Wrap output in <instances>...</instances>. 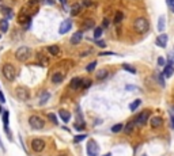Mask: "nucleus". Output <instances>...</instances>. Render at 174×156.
<instances>
[{
  "instance_id": "8",
  "label": "nucleus",
  "mask_w": 174,
  "mask_h": 156,
  "mask_svg": "<svg viewBox=\"0 0 174 156\" xmlns=\"http://www.w3.org/2000/svg\"><path fill=\"white\" fill-rule=\"evenodd\" d=\"M86 151H87V155L88 156H97L98 155L99 147H98V144L95 143V140H88L87 147H86Z\"/></svg>"
},
{
  "instance_id": "18",
  "label": "nucleus",
  "mask_w": 174,
  "mask_h": 156,
  "mask_svg": "<svg viewBox=\"0 0 174 156\" xmlns=\"http://www.w3.org/2000/svg\"><path fill=\"white\" fill-rule=\"evenodd\" d=\"M49 98H51V94L48 92V91H44V92L41 94V96H40V104L44 106V104L49 100Z\"/></svg>"
},
{
  "instance_id": "16",
  "label": "nucleus",
  "mask_w": 174,
  "mask_h": 156,
  "mask_svg": "<svg viewBox=\"0 0 174 156\" xmlns=\"http://www.w3.org/2000/svg\"><path fill=\"white\" fill-rule=\"evenodd\" d=\"M174 73V67L173 65H165L163 68V72H162V75H163L165 78H171Z\"/></svg>"
},
{
  "instance_id": "45",
  "label": "nucleus",
  "mask_w": 174,
  "mask_h": 156,
  "mask_svg": "<svg viewBox=\"0 0 174 156\" xmlns=\"http://www.w3.org/2000/svg\"><path fill=\"white\" fill-rule=\"evenodd\" d=\"M106 26H109V21L108 19H103V27H106Z\"/></svg>"
},
{
  "instance_id": "38",
  "label": "nucleus",
  "mask_w": 174,
  "mask_h": 156,
  "mask_svg": "<svg viewBox=\"0 0 174 156\" xmlns=\"http://www.w3.org/2000/svg\"><path fill=\"white\" fill-rule=\"evenodd\" d=\"M91 80H84V82H83L82 83V87L83 88H88V87H90V86H91Z\"/></svg>"
},
{
  "instance_id": "7",
  "label": "nucleus",
  "mask_w": 174,
  "mask_h": 156,
  "mask_svg": "<svg viewBox=\"0 0 174 156\" xmlns=\"http://www.w3.org/2000/svg\"><path fill=\"white\" fill-rule=\"evenodd\" d=\"M31 149L34 152H37V153H40V152H42L44 149H45V141L42 140V139H33L31 140Z\"/></svg>"
},
{
  "instance_id": "47",
  "label": "nucleus",
  "mask_w": 174,
  "mask_h": 156,
  "mask_svg": "<svg viewBox=\"0 0 174 156\" xmlns=\"http://www.w3.org/2000/svg\"><path fill=\"white\" fill-rule=\"evenodd\" d=\"M0 148H1V149L5 152V148H4V145H3V141H1V139H0Z\"/></svg>"
},
{
  "instance_id": "37",
  "label": "nucleus",
  "mask_w": 174,
  "mask_h": 156,
  "mask_svg": "<svg viewBox=\"0 0 174 156\" xmlns=\"http://www.w3.org/2000/svg\"><path fill=\"white\" fill-rule=\"evenodd\" d=\"M158 65L159 67H165L166 65V60L163 57H158Z\"/></svg>"
},
{
  "instance_id": "19",
  "label": "nucleus",
  "mask_w": 174,
  "mask_h": 156,
  "mask_svg": "<svg viewBox=\"0 0 174 156\" xmlns=\"http://www.w3.org/2000/svg\"><path fill=\"white\" fill-rule=\"evenodd\" d=\"M8 27H10V25H8V21L7 19H1L0 21V31L1 33H7L8 31Z\"/></svg>"
},
{
  "instance_id": "10",
  "label": "nucleus",
  "mask_w": 174,
  "mask_h": 156,
  "mask_svg": "<svg viewBox=\"0 0 174 156\" xmlns=\"http://www.w3.org/2000/svg\"><path fill=\"white\" fill-rule=\"evenodd\" d=\"M167 40H169V37H167V34H165V33H162L161 35H158V38H156V41H155V44L158 45L159 48H166L167 46Z\"/></svg>"
},
{
  "instance_id": "39",
  "label": "nucleus",
  "mask_w": 174,
  "mask_h": 156,
  "mask_svg": "<svg viewBox=\"0 0 174 156\" xmlns=\"http://www.w3.org/2000/svg\"><path fill=\"white\" fill-rule=\"evenodd\" d=\"M167 1V5H169V8L171 12H174V0H166Z\"/></svg>"
},
{
  "instance_id": "43",
  "label": "nucleus",
  "mask_w": 174,
  "mask_h": 156,
  "mask_svg": "<svg viewBox=\"0 0 174 156\" xmlns=\"http://www.w3.org/2000/svg\"><path fill=\"white\" fill-rule=\"evenodd\" d=\"M0 102H1V103H5V96L3 95L1 91H0Z\"/></svg>"
},
{
  "instance_id": "49",
  "label": "nucleus",
  "mask_w": 174,
  "mask_h": 156,
  "mask_svg": "<svg viewBox=\"0 0 174 156\" xmlns=\"http://www.w3.org/2000/svg\"><path fill=\"white\" fill-rule=\"evenodd\" d=\"M60 1H61V4H65L67 3V0H60Z\"/></svg>"
},
{
  "instance_id": "31",
  "label": "nucleus",
  "mask_w": 174,
  "mask_h": 156,
  "mask_svg": "<svg viewBox=\"0 0 174 156\" xmlns=\"http://www.w3.org/2000/svg\"><path fill=\"white\" fill-rule=\"evenodd\" d=\"M86 137H87L86 135H78V136H75V139H74V143H75V144H78V143H80V141L84 140Z\"/></svg>"
},
{
  "instance_id": "53",
  "label": "nucleus",
  "mask_w": 174,
  "mask_h": 156,
  "mask_svg": "<svg viewBox=\"0 0 174 156\" xmlns=\"http://www.w3.org/2000/svg\"><path fill=\"white\" fill-rule=\"evenodd\" d=\"M0 37H1V35H0Z\"/></svg>"
},
{
  "instance_id": "44",
  "label": "nucleus",
  "mask_w": 174,
  "mask_h": 156,
  "mask_svg": "<svg viewBox=\"0 0 174 156\" xmlns=\"http://www.w3.org/2000/svg\"><path fill=\"white\" fill-rule=\"evenodd\" d=\"M170 122H171V128L174 129V115L173 114L170 115Z\"/></svg>"
},
{
  "instance_id": "13",
  "label": "nucleus",
  "mask_w": 174,
  "mask_h": 156,
  "mask_svg": "<svg viewBox=\"0 0 174 156\" xmlns=\"http://www.w3.org/2000/svg\"><path fill=\"white\" fill-rule=\"evenodd\" d=\"M59 115H60V118H61L64 122H69V120H71V113L68 111V110H64V109H60L59 110Z\"/></svg>"
},
{
  "instance_id": "27",
  "label": "nucleus",
  "mask_w": 174,
  "mask_h": 156,
  "mask_svg": "<svg viewBox=\"0 0 174 156\" xmlns=\"http://www.w3.org/2000/svg\"><path fill=\"white\" fill-rule=\"evenodd\" d=\"M123 129H124V125L123 124H116L112 128V132H113V133H118V132H121Z\"/></svg>"
},
{
  "instance_id": "51",
  "label": "nucleus",
  "mask_w": 174,
  "mask_h": 156,
  "mask_svg": "<svg viewBox=\"0 0 174 156\" xmlns=\"http://www.w3.org/2000/svg\"><path fill=\"white\" fill-rule=\"evenodd\" d=\"M59 156H68V155H65V153H60Z\"/></svg>"
},
{
  "instance_id": "34",
  "label": "nucleus",
  "mask_w": 174,
  "mask_h": 156,
  "mask_svg": "<svg viewBox=\"0 0 174 156\" xmlns=\"http://www.w3.org/2000/svg\"><path fill=\"white\" fill-rule=\"evenodd\" d=\"M167 61H169V65H173V64H174V49L169 53V57H167Z\"/></svg>"
},
{
  "instance_id": "22",
  "label": "nucleus",
  "mask_w": 174,
  "mask_h": 156,
  "mask_svg": "<svg viewBox=\"0 0 174 156\" xmlns=\"http://www.w3.org/2000/svg\"><path fill=\"white\" fill-rule=\"evenodd\" d=\"M140 104H142V99H135L132 103L129 104V110H131V111H135V110L138 109Z\"/></svg>"
},
{
  "instance_id": "46",
  "label": "nucleus",
  "mask_w": 174,
  "mask_h": 156,
  "mask_svg": "<svg viewBox=\"0 0 174 156\" xmlns=\"http://www.w3.org/2000/svg\"><path fill=\"white\" fill-rule=\"evenodd\" d=\"M38 1H40V0H30V1H29V4H36V3H38Z\"/></svg>"
},
{
  "instance_id": "5",
  "label": "nucleus",
  "mask_w": 174,
  "mask_h": 156,
  "mask_svg": "<svg viewBox=\"0 0 174 156\" xmlns=\"http://www.w3.org/2000/svg\"><path fill=\"white\" fill-rule=\"evenodd\" d=\"M148 114H150L148 110H144V111H142V113L136 115V118L132 121L133 125H135V126H139V128L144 126V125L147 124V120H148Z\"/></svg>"
},
{
  "instance_id": "2",
  "label": "nucleus",
  "mask_w": 174,
  "mask_h": 156,
  "mask_svg": "<svg viewBox=\"0 0 174 156\" xmlns=\"http://www.w3.org/2000/svg\"><path fill=\"white\" fill-rule=\"evenodd\" d=\"M1 73L8 82H14L16 78V69L12 64H4L1 68Z\"/></svg>"
},
{
  "instance_id": "12",
  "label": "nucleus",
  "mask_w": 174,
  "mask_h": 156,
  "mask_svg": "<svg viewBox=\"0 0 174 156\" xmlns=\"http://www.w3.org/2000/svg\"><path fill=\"white\" fill-rule=\"evenodd\" d=\"M82 38H83V33L82 31H76V33H74L71 37V44L72 45H78L79 42L82 41Z\"/></svg>"
},
{
  "instance_id": "3",
  "label": "nucleus",
  "mask_w": 174,
  "mask_h": 156,
  "mask_svg": "<svg viewBox=\"0 0 174 156\" xmlns=\"http://www.w3.org/2000/svg\"><path fill=\"white\" fill-rule=\"evenodd\" d=\"M15 56H16V60H18V61L25 62V61H27V60L30 58L31 49H30V48H27V46H21L18 50H16Z\"/></svg>"
},
{
  "instance_id": "33",
  "label": "nucleus",
  "mask_w": 174,
  "mask_h": 156,
  "mask_svg": "<svg viewBox=\"0 0 174 156\" xmlns=\"http://www.w3.org/2000/svg\"><path fill=\"white\" fill-rule=\"evenodd\" d=\"M48 118H49V120L52 121V122H53V124L55 125H57L59 124V121H57V117H56V114H53V113H49V114H48Z\"/></svg>"
},
{
  "instance_id": "30",
  "label": "nucleus",
  "mask_w": 174,
  "mask_h": 156,
  "mask_svg": "<svg viewBox=\"0 0 174 156\" xmlns=\"http://www.w3.org/2000/svg\"><path fill=\"white\" fill-rule=\"evenodd\" d=\"M95 67H97V61H92L86 67V71L87 72H92V71L95 69Z\"/></svg>"
},
{
  "instance_id": "28",
  "label": "nucleus",
  "mask_w": 174,
  "mask_h": 156,
  "mask_svg": "<svg viewBox=\"0 0 174 156\" xmlns=\"http://www.w3.org/2000/svg\"><path fill=\"white\" fill-rule=\"evenodd\" d=\"M101 35H102V27H95L94 29V38L98 40Z\"/></svg>"
},
{
  "instance_id": "23",
  "label": "nucleus",
  "mask_w": 174,
  "mask_h": 156,
  "mask_svg": "<svg viewBox=\"0 0 174 156\" xmlns=\"http://www.w3.org/2000/svg\"><path fill=\"white\" fill-rule=\"evenodd\" d=\"M1 12L5 15L4 19H7V21L14 18V12H12V10H10V8H3V10H1Z\"/></svg>"
},
{
  "instance_id": "41",
  "label": "nucleus",
  "mask_w": 174,
  "mask_h": 156,
  "mask_svg": "<svg viewBox=\"0 0 174 156\" xmlns=\"http://www.w3.org/2000/svg\"><path fill=\"white\" fill-rule=\"evenodd\" d=\"M55 1H56V0H41L42 4H49V5H53Z\"/></svg>"
},
{
  "instance_id": "1",
  "label": "nucleus",
  "mask_w": 174,
  "mask_h": 156,
  "mask_svg": "<svg viewBox=\"0 0 174 156\" xmlns=\"http://www.w3.org/2000/svg\"><path fill=\"white\" fill-rule=\"evenodd\" d=\"M133 30L138 34H146L150 30V22L144 16H139L133 22Z\"/></svg>"
},
{
  "instance_id": "14",
  "label": "nucleus",
  "mask_w": 174,
  "mask_h": 156,
  "mask_svg": "<svg viewBox=\"0 0 174 156\" xmlns=\"http://www.w3.org/2000/svg\"><path fill=\"white\" fill-rule=\"evenodd\" d=\"M82 83H83V80L80 78H74L71 80V83H69V87H71L72 90H78V88L82 87Z\"/></svg>"
},
{
  "instance_id": "48",
  "label": "nucleus",
  "mask_w": 174,
  "mask_h": 156,
  "mask_svg": "<svg viewBox=\"0 0 174 156\" xmlns=\"http://www.w3.org/2000/svg\"><path fill=\"white\" fill-rule=\"evenodd\" d=\"M83 4H84V5H90V4H91V3H90L88 0H84V1H83Z\"/></svg>"
},
{
  "instance_id": "35",
  "label": "nucleus",
  "mask_w": 174,
  "mask_h": 156,
  "mask_svg": "<svg viewBox=\"0 0 174 156\" xmlns=\"http://www.w3.org/2000/svg\"><path fill=\"white\" fill-rule=\"evenodd\" d=\"M165 76L163 75H162V72L159 73L158 75V82H159V84H161V86H162V87H165V86H166V83H165Z\"/></svg>"
},
{
  "instance_id": "36",
  "label": "nucleus",
  "mask_w": 174,
  "mask_h": 156,
  "mask_svg": "<svg viewBox=\"0 0 174 156\" xmlns=\"http://www.w3.org/2000/svg\"><path fill=\"white\" fill-rule=\"evenodd\" d=\"M125 90L127 91H139V87H136V86H125Z\"/></svg>"
},
{
  "instance_id": "11",
  "label": "nucleus",
  "mask_w": 174,
  "mask_h": 156,
  "mask_svg": "<svg viewBox=\"0 0 174 156\" xmlns=\"http://www.w3.org/2000/svg\"><path fill=\"white\" fill-rule=\"evenodd\" d=\"M150 125H151L152 128H155V129L161 128V126L163 125V120H162V117H159V115H154L152 118L150 120Z\"/></svg>"
},
{
  "instance_id": "26",
  "label": "nucleus",
  "mask_w": 174,
  "mask_h": 156,
  "mask_svg": "<svg viewBox=\"0 0 174 156\" xmlns=\"http://www.w3.org/2000/svg\"><path fill=\"white\" fill-rule=\"evenodd\" d=\"M123 68L125 69V71H128L129 73H136V68H133L132 65H129V64H123Z\"/></svg>"
},
{
  "instance_id": "50",
  "label": "nucleus",
  "mask_w": 174,
  "mask_h": 156,
  "mask_svg": "<svg viewBox=\"0 0 174 156\" xmlns=\"http://www.w3.org/2000/svg\"><path fill=\"white\" fill-rule=\"evenodd\" d=\"M103 156H112V153L109 152V153H106V155H103Z\"/></svg>"
},
{
  "instance_id": "25",
  "label": "nucleus",
  "mask_w": 174,
  "mask_h": 156,
  "mask_svg": "<svg viewBox=\"0 0 174 156\" xmlns=\"http://www.w3.org/2000/svg\"><path fill=\"white\" fill-rule=\"evenodd\" d=\"M80 12V4H74L72 5V8H71V15L72 16H75L78 15Z\"/></svg>"
},
{
  "instance_id": "6",
  "label": "nucleus",
  "mask_w": 174,
  "mask_h": 156,
  "mask_svg": "<svg viewBox=\"0 0 174 156\" xmlns=\"http://www.w3.org/2000/svg\"><path fill=\"white\" fill-rule=\"evenodd\" d=\"M15 95H16V98L21 99V100H27V99L30 98V91H29L27 87L19 86V87L15 88Z\"/></svg>"
},
{
  "instance_id": "21",
  "label": "nucleus",
  "mask_w": 174,
  "mask_h": 156,
  "mask_svg": "<svg viewBox=\"0 0 174 156\" xmlns=\"http://www.w3.org/2000/svg\"><path fill=\"white\" fill-rule=\"evenodd\" d=\"M108 75H109V72L106 71V69H101V71H98L97 72V79L98 80H103V79L108 78Z\"/></svg>"
},
{
  "instance_id": "24",
  "label": "nucleus",
  "mask_w": 174,
  "mask_h": 156,
  "mask_svg": "<svg viewBox=\"0 0 174 156\" xmlns=\"http://www.w3.org/2000/svg\"><path fill=\"white\" fill-rule=\"evenodd\" d=\"M123 19H124V14L121 12V11H117V12H116V16H114V23H116V25H118V23L123 21Z\"/></svg>"
},
{
  "instance_id": "17",
  "label": "nucleus",
  "mask_w": 174,
  "mask_h": 156,
  "mask_svg": "<svg viewBox=\"0 0 174 156\" xmlns=\"http://www.w3.org/2000/svg\"><path fill=\"white\" fill-rule=\"evenodd\" d=\"M165 27H166V16L165 15H161L158 19V31L163 33Z\"/></svg>"
},
{
  "instance_id": "20",
  "label": "nucleus",
  "mask_w": 174,
  "mask_h": 156,
  "mask_svg": "<svg viewBox=\"0 0 174 156\" xmlns=\"http://www.w3.org/2000/svg\"><path fill=\"white\" fill-rule=\"evenodd\" d=\"M48 52L53 54V56H57L59 53H60V48L57 46V45H51V46H48Z\"/></svg>"
},
{
  "instance_id": "42",
  "label": "nucleus",
  "mask_w": 174,
  "mask_h": 156,
  "mask_svg": "<svg viewBox=\"0 0 174 156\" xmlns=\"http://www.w3.org/2000/svg\"><path fill=\"white\" fill-rule=\"evenodd\" d=\"M95 42H97V45H98V46H101V48H105V45H106L105 42H102V41H98V40H95Z\"/></svg>"
},
{
  "instance_id": "32",
  "label": "nucleus",
  "mask_w": 174,
  "mask_h": 156,
  "mask_svg": "<svg viewBox=\"0 0 174 156\" xmlns=\"http://www.w3.org/2000/svg\"><path fill=\"white\" fill-rule=\"evenodd\" d=\"M133 126H135V125H133V122H129V124L127 125V126H125L123 130H125V133H128V135H129V133H132Z\"/></svg>"
},
{
  "instance_id": "29",
  "label": "nucleus",
  "mask_w": 174,
  "mask_h": 156,
  "mask_svg": "<svg viewBox=\"0 0 174 156\" xmlns=\"http://www.w3.org/2000/svg\"><path fill=\"white\" fill-rule=\"evenodd\" d=\"M91 27H94V21H91V19H90V21L84 22V25H83V29H84V30H90Z\"/></svg>"
},
{
  "instance_id": "9",
  "label": "nucleus",
  "mask_w": 174,
  "mask_h": 156,
  "mask_svg": "<svg viewBox=\"0 0 174 156\" xmlns=\"http://www.w3.org/2000/svg\"><path fill=\"white\" fill-rule=\"evenodd\" d=\"M72 27V22L71 19H65V21L63 22L61 25H60V29H59V33L60 34H65V33H68V31L71 30Z\"/></svg>"
},
{
  "instance_id": "4",
  "label": "nucleus",
  "mask_w": 174,
  "mask_h": 156,
  "mask_svg": "<svg viewBox=\"0 0 174 156\" xmlns=\"http://www.w3.org/2000/svg\"><path fill=\"white\" fill-rule=\"evenodd\" d=\"M29 124H30V126L33 128V129L40 130L45 126V121L42 120L40 115L34 114V115H30V117H29Z\"/></svg>"
},
{
  "instance_id": "15",
  "label": "nucleus",
  "mask_w": 174,
  "mask_h": 156,
  "mask_svg": "<svg viewBox=\"0 0 174 156\" xmlns=\"http://www.w3.org/2000/svg\"><path fill=\"white\" fill-rule=\"evenodd\" d=\"M64 80V75L61 72H55L52 75V83L55 84H60Z\"/></svg>"
},
{
  "instance_id": "52",
  "label": "nucleus",
  "mask_w": 174,
  "mask_h": 156,
  "mask_svg": "<svg viewBox=\"0 0 174 156\" xmlns=\"http://www.w3.org/2000/svg\"><path fill=\"white\" fill-rule=\"evenodd\" d=\"M171 111H173V115H174V106H173V107H171Z\"/></svg>"
},
{
  "instance_id": "40",
  "label": "nucleus",
  "mask_w": 174,
  "mask_h": 156,
  "mask_svg": "<svg viewBox=\"0 0 174 156\" xmlns=\"http://www.w3.org/2000/svg\"><path fill=\"white\" fill-rule=\"evenodd\" d=\"M37 60H40V61H44V62L48 61V58H46L45 56H42L41 53H38V54H37Z\"/></svg>"
}]
</instances>
